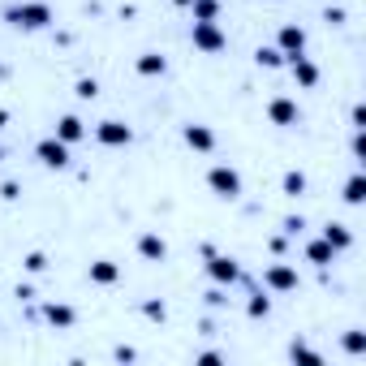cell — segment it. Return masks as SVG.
I'll return each mask as SVG.
<instances>
[{"label":"cell","mask_w":366,"mask_h":366,"mask_svg":"<svg viewBox=\"0 0 366 366\" xmlns=\"http://www.w3.org/2000/svg\"><path fill=\"white\" fill-rule=\"evenodd\" d=\"M341 345H345V354H354V358L366 354V332H345V341H341Z\"/></svg>","instance_id":"21"},{"label":"cell","mask_w":366,"mask_h":366,"mask_svg":"<svg viewBox=\"0 0 366 366\" xmlns=\"http://www.w3.org/2000/svg\"><path fill=\"white\" fill-rule=\"evenodd\" d=\"M185 142H190L194 151H211V147H216V134L207 130V125H185Z\"/></svg>","instance_id":"11"},{"label":"cell","mask_w":366,"mask_h":366,"mask_svg":"<svg viewBox=\"0 0 366 366\" xmlns=\"http://www.w3.org/2000/svg\"><path fill=\"white\" fill-rule=\"evenodd\" d=\"M121 276V267L113 259H100V263H91V284H117Z\"/></svg>","instance_id":"13"},{"label":"cell","mask_w":366,"mask_h":366,"mask_svg":"<svg viewBox=\"0 0 366 366\" xmlns=\"http://www.w3.org/2000/svg\"><path fill=\"white\" fill-rule=\"evenodd\" d=\"M5 18L13 26H22V30H43L47 22H52V9H47L43 0H26V5H13Z\"/></svg>","instance_id":"1"},{"label":"cell","mask_w":366,"mask_h":366,"mask_svg":"<svg viewBox=\"0 0 366 366\" xmlns=\"http://www.w3.org/2000/svg\"><path fill=\"white\" fill-rule=\"evenodd\" d=\"M73 319H78L73 306H56V301L47 306V323H52V328H73Z\"/></svg>","instance_id":"19"},{"label":"cell","mask_w":366,"mask_h":366,"mask_svg":"<svg viewBox=\"0 0 366 366\" xmlns=\"http://www.w3.org/2000/svg\"><path fill=\"white\" fill-rule=\"evenodd\" d=\"M142 314H147V319H160V323H164V314H168V310H164V301H142Z\"/></svg>","instance_id":"27"},{"label":"cell","mask_w":366,"mask_h":366,"mask_svg":"<svg viewBox=\"0 0 366 366\" xmlns=\"http://www.w3.org/2000/svg\"><path fill=\"white\" fill-rule=\"evenodd\" d=\"M301 190H306V177H301V172H284V194H301Z\"/></svg>","instance_id":"25"},{"label":"cell","mask_w":366,"mask_h":366,"mask_svg":"<svg viewBox=\"0 0 366 366\" xmlns=\"http://www.w3.org/2000/svg\"><path fill=\"white\" fill-rule=\"evenodd\" d=\"M362 198H366V177H362V172H354V177L345 181V203H349V207H358Z\"/></svg>","instance_id":"18"},{"label":"cell","mask_w":366,"mask_h":366,"mask_svg":"<svg viewBox=\"0 0 366 366\" xmlns=\"http://www.w3.org/2000/svg\"><path fill=\"white\" fill-rule=\"evenodd\" d=\"M22 263H26V272H47V254L43 250H30Z\"/></svg>","instance_id":"26"},{"label":"cell","mask_w":366,"mask_h":366,"mask_svg":"<svg viewBox=\"0 0 366 366\" xmlns=\"http://www.w3.org/2000/svg\"><path fill=\"white\" fill-rule=\"evenodd\" d=\"M229 39H225V30H220L216 22H194V47L198 52H220Z\"/></svg>","instance_id":"5"},{"label":"cell","mask_w":366,"mask_h":366,"mask_svg":"<svg viewBox=\"0 0 366 366\" xmlns=\"http://www.w3.org/2000/svg\"><path fill=\"white\" fill-rule=\"evenodd\" d=\"M194 22H216V13H220V0H194Z\"/></svg>","instance_id":"20"},{"label":"cell","mask_w":366,"mask_h":366,"mask_svg":"<svg viewBox=\"0 0 366 366\" xmlns=\"http://www.w3.org/2000/svg\"><path fill=\"white\" fill-rule=\"evenodd\" d=\"M172 5H185V9H190V5H194V0H172Z\"/></svg>","instance_id":"30"},{"label":"cell","mask_w":366,"mask_h":366,"mask_svg":"<svg viewBox=\"0 0 366 366\" xmlns=\"http://www.w3.org/2000/svg\"><path fill=\"white\" fill-rule=\"evenodd\" d=\"M35 155L43 168H69V142H60V138H43L35 147Z\"/></svg>","instance_id":"3"},{"label":"cell","mask_w":366,"mask_h":366,"mask_svg":"<svg viewBox=\"0 0 366 366\" xmlns=\"http://www.w3.org/2000/svg\"><path fill=\"white\" fill-rule=\"evenodd\" d=\"M306 259H310L314 267H328L332 259H336V250H332V246L323 242V237H319V242H310V246H306Z\"/></svg>","instance_id":"16"},{"label":"cell","mask_w":366,"mask_h":366,"mask_svg":"<svg viewBox=\"0 0 366 366\" xmlns=\"http://www.w3.org/2000/svg\"><path fill=\"white\" fill-rule=\"evenodd\" d=\"M276 47L284 56H301V47H306V30H301V26H280Z\"/></svg>","instance_id":"8"},{"label":"cell","mask_w":366,"mask_h":366,"mask_svg":"<svg viewBox=\"0 0 366 366\" xmlns=\"http://www.w3.org/2000/svg\"><path fill=\"white\" fill-rule=\"evenodd\" d=\"M207 185H211L220 198H237L242 194V172L229 168V164H216L211 172H207Z\"/></svg>","instance_id":"2"},{"label":"cell","mask_w":366,"mask_h":366,"mask_svg":"<svg viewBox=\"0 0 366 366\" xmlns=\"http://www.w3.org/2000/svg\"><path fill=\"white\" fill-rule=\"evenodd\" d=\"M138 254H142V259H151V263H160L164 254H168V246H164L160 233H142L138 237Z\"/></svg>","instance_id":"9"},{"label":"cell","mask_w":366,"mask_h":366,"mask_svg":"<svg viewBox=\"0 0 366 366\" xmlns=\"http://www.w3.org/2000/svg\"><path fill=\"white\" fill-rule=\"evenodd\" d=\"M95 138H100L104 147H130V142H134V130H130L125 121H104L100 130H95Z\"/></svg>","instance_id":"6"},{"label":"cell","mask_w":366,"mask_h":366,"mask_svg":"<svg viewBox=\"0 0 366 366\" xmlns=\"http://www.w3.org/2000/svg\"><path fill=\"white\" fill-rule=\"evenodd\" d=\"M95 95H100V87H95V78H82V82H78V100H95Z\"/></svg>","instance_id":"28"},{"label":"cell","mask_w":366,"mask_h":366,"mask_svg":"<svg viewBox=\"0 0 366 366\" xmlns=\"http://www.w3.org/2000/svg\"><path fill=\"white\" fill-rule=\"evenodd\" d=\"M0 160H5V151H0Z\"/></svg>","instance_id":"31"},{"label":"cell","mask_w":366,"mask_h":366,"mask_svg":"<svg viewBox=\"0 0 366 366\" xmlns=\"http://www.w3.org/2000/svg\"><path fill=\"white\" fill-rule=\"evenodd\" d=\"M289 358H293V362H310V366H323V358L314 354V349H306V345H297V341H293V349H289Z\"/></svg>","instance_id":"22"},{"label":"cell","mask_w":366,"mask_h":366,"mask_svg":"<svg viewBox=\"0 0 366 366\" xmlns=\"http://www.w3.org/2000/svg\"><path fill=\"white\" fill-rule=\"evenodd\" d=\"M56 138L60 142H78V138H87V125L78 121V117H60L56 121Z\"/></svg>","instance_id":"14"},{"label":"cell","mask_w":366,"mask_h":366,"mask_svg":"<svg viewBox=\"0 0 366 366\" xmlns=\"http://www.w3.org/2000/svg\"><path fill=\"white\" fill-rule=\"evenodd\" d=\"M164 69H168V60H164L160 52H142V56H138V73H142V78H160Z\"/></svg>","instance_id":"15"},{"label":"cell","mask_w":366,"mask_h":366,"mask_svg":"<svg viewBox=\"0 0 366 366\" xmlns=\"http://www.w3.org/2000/svg\"><path fill=\"white\" fill-rule=\"evenodd\" d=\"M323 242H328L332 250H349V242H354V233H349L345 225H328V229H323Z\"/></svg>","instance_id":"17"},{"label":"cell","mask_w":366,"mask_h":366,"mask_svg":"<svg viewBox=\"0 0 366 366\" xmlns=\"http://www.w3.org/2000/svg\"><path fill=\"white\" fill-rule=\"evenodd\" d=\"M0 194H5V198H18L22 185H18V181H5V185H0Z\"/></svg>","instance_id":"29"},{"label":"cell","mask_w":366,"mask_h":366,"mask_svg":"<svg viewBox=\"0 0 366 366\" xmlns=\"http://www.w3.org/2000/svg\"><path fill=\"white\" fill-rule=\"evenodd\" d=\"M267 310H272V301H267L263 293H254V297H250V306H246L250 319H267Z\"/></svg>","instance_id":"23"},{"label":"cell","mask_w":366,"mask_h":366,"mask_svg":"<svg viewBox=\"0 0 366 366\" xmlns=\"http://www.w3.org/2000/svg\"><path fill=\"white\" fill-rule=\"evenodd\" d=\"M267 117H272L276 125H297V104L280 95V100H272V104H267Z\"/></svg>","instance_id":"10"},{"label":"cell","mask_w":366,"mask_h":366,"mask_svg":"<svg viewBox=\"0 0 366 366\" xmlns=\"http://www.w3.org/2000/svg\"><path fill=\"white\" fill-rule=\"evenodd\" d=\"M207 276L216 284H233V280H242V267H237L229 254H207Z\"/></svg>","instance_id":"4"},{"label":"cell","mask_w":366,"mask_h":366,"mask_svg":"<svg viewBox=\"0 0 366 366\" xmlns=\"http://www.w3.org/2000/svg\"><path fill=\"white\" fill-rule=\"evenodd\" d=\"M259 65L280 69V65H284V52H280V47H259Z\"/></svg>","instance_id":"24"},{"label":"cell","mask_w":366,"mask_h":366,"mask_svg":"<svg viewBox=\"0 0 366 366\" xmlns=\"http://www.w3.org/2000/svg\"><path fill=\"white\" fill-rule=\"evenodd\" d=\"M289 65H293V78H297V87H314V82H319V69H314L306 56H289Z\"/></svg>","instance_id":"12"},{"label":"cell","mask_w":366,"mask_h":366,"mask_svg":"<svg viewBox=\"0 0 366 366\" xmlns=\"http://www.w3.org/2000/svg\"><path fill=\"white\" fill-rule=\"evenodd\" d=\"M267 289H276V293H289V289H297V272L289 263H276V267H267Z\"/></svg>","instance_id":"7"}]
</instances>
